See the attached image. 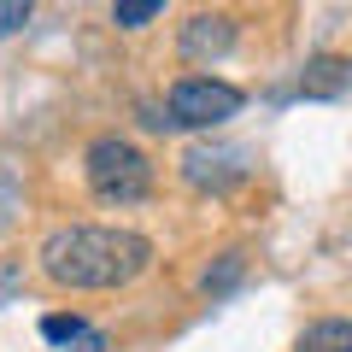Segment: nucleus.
<instances>
[{
  "label": "nucleus",
  "mask_w": 352,
  "mask_h": 352,
  "mask_svg": "<svg viewBox=\"0 0 352 352\" xmlns=\"http://www.w3.org/2000/svg\"><path fill=\"white\" fill-rule=\"evenodd\" d=\"M65 352H106V335H100V329H88V335H82V340H71Z\"/></svg>",
  "instance_id": "9b49d317"
},
{
  "label": "nucleus",
  "mask_w": 352,
  "mask_h": 352,
  "mask_svg": "<svg viewBox=\"0 0 352 352\" xmlns=\"http://www.w3.org/2000/svg\"><path fill=\"white\" fill-rule=\"evenodd\" d=\"M153 264V241L135 229H112V223H71L53 229L41 241V270L47 282L71 294H106V288H129Z\"/></svg>",
  "instance_id": "f257e3e1"
},
{
  "label": "nucleus",
  "mask_w": 352,
  "mask_h": 352,
  "mask_svg": "<svg viewBox=\"0 0 352 352\" xmlns=\"http://www.w3.org/2000/svg\"><path fill=\"white\" fill-rule=\"evenodd\" d=\"M182 59L188 65H206V59H223L229 47H235V18L229 12H194L188 24H182Z\"/></svg>",
  "instance_id": "20e7f679"
},
{
  "label": "nucleus",
  "mask_w": 352,
  "mask_h": 352,
  "mask_svg": "<svg viewBox=\"0 0 352 352\" xmlns=\"http://www.w3.org/2000/svg\"><path fill=\"white\" fill-rule=\"evenodd\" d=\"M176 129H217L241 112V88L235 82H217V76H182L164 100Z\"/></svg>",
  "instance_id": "7ed1b4c3"
},
{
  "label": "nucleus",
  "mask_w": 352,
  "mask_h": 352,
  "mask_svg": "<svg viewBox=\"0 0 352 352\" xmlns=\"http://www.w3.org/2000/svg\"><path fill=\"white\" fill-rule=\"evenodd\" d=\"M24 24H30V0H0V36H12Z\"/></svg>",
  "instance_id": "9d476101"
},
{
  "label": "nucleus",
  "mask_w": 352,
  "mask_h": 352,
  "mask_svg": "<svg viewBox=\"0 0 352 352\" xmlns=\"http://www.w3.org/2000/svg\"><path fill=\"white\" fill-rule=\"evenodd\" d=\"M241 159H247L241 147H217V153L212 147H194L188 159H182V176H188L194 188H223V182H235V176L247 170Z\"/></svg>",
  "instance_id": "39448f33"
},
{
  "label": "nucleus",
  "mask_w": 352,
  "mask_h": 352,
  "mask_svg": "<svg viewBox=\"0 0 352 352\" xmlns=\"http://www.w3.org/2000/svg\"><path fill=\"white\" fill-rule=\"evenodd\" d=\"M294 352H352V317H323V323H311Z\"/></svg>",
  "instance_id": "0eeeda50"
},
{
  "label": "nucleus",
  "mask_w": 352,
  "mask_h": 352,
  "mask_svg": "<svg viewBox=\"0 0 352 352\" xmlns=\"http://www.w3.org/2000/svg\"><path fill=\"white\" fill-rule=\"evenodd\" d=\"M82 170H88L94 200H106V206H135V200H147V188H153V159L135 147V141H124V135L88 141Z\"/></svg>",
  "instance_id": "f03ea898"
},
{
  "label": "nucleus",
  "mask_w": 352,
  "mask_h": 352,
  "mask_svg": "<svg viewBox=\"0 0 352 352\" xmlns=\"http://www.w3.org/2000/svg\"><path fill=\"white\" fill-rule=\"evenodd\" d=\"M41 335H47L53 346H71V340H82V335H88V323H82V317L53 311V317H41Z\"/></svg>",
  "instance_id": "6e6552de"
},
{
  "label": "nucleus",
  "mask_w": 352,
  "mask_h": 352,
  "mask_svg": "<svg viewBox=\"0 0 352 352\" xmlns=\"http://www.w3.org/2000/svg\"><path fill=\"white\" fill-rule=\"evenodd\" d=\"M164 12V0H124V6H112V18L124 30H141V24H153V18Z\"/></svg>",
  "instance_id": "1a4fd4ad"
},
{
  "label": "nucleus",
  "mask_w": 352,
  "mask_h": 352,
  "mask_svg": "<svg viewBox=\"0 0 352 352\" xmlns=\"http://www.w3.org/2000/svg\"><path fill=\"white\" fill-rule=\"evenodd\" d=\"M346 82H352V65L346 59H311L305 76H300V94H311V100H335Z\"/></svg>",
  "instance_id": "423d86ee"
}]
</instances>
